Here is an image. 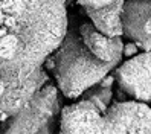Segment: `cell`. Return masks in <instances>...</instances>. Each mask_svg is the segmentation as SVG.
<instances>
[{
    "label": "cell",
    "mask_w": 151,
    "mask_h": 134,
    "mask_svg": "<svg viewBox=\"0 0 151 134\" xmlns=\"http://www.w3.org/2000/svg\"><path fill=\"white\" fill-rule=\"evenodd\" d=\"M101 134H151V107L144 101H116L102 114Z\"/></svg>",
    "instance_id": "cell-4"
},
{
    "label": "cell",
    "mask_w": 151,
    "mask_h": 134,
    "mask_svg": "<svg viewBox=\"0 0 151 134\" xmlns=\"http://www.w3.org/2000/svg\"><path fill=\"white\" fill-rule=\"evenodd\" d=\"M79 32L83 40L98 58L104 61H113L116 58H122L124 55V43L121 37H107L96 26L90 23H83L79 26Z\"/></svg>",
    "instance_id": "cell-8"
},
{
    "label": "cell",
    "mask_w": 151,
    "mask_h": 134,
    "mask_svg": "<svg viewBox=\"0 0 151 134\" xmlns=\"http://www.w3.org/2000/svg\"><path fill=\"white\" fill-rule=\"evenodd\" d=\"M125 0L104 8H86L88 19L93 24L107 37H121L124 35V24H122V11Z\"/></svg>",
    "instance_id": "cell-9"
},
{
    "label": "cell",
    "mask_w": 151,
    "mask_h": 134,
    "mask_svg": "<svg viewBox=\"0 0 151 134\" xmlns=\"http://www.w3.org/2000/svg\"><path fill=\"white\" fill-rule=\"evenodd\" d=\"M111 96H113L111 87H102L99 84H95L90 88H87L81 97L83 99H90L93 104L98 105V108H99L104 114L109 110V104L111 101Z\"/></svg>",
    "instance_id": "cell-10"
},
{
    "label": "cell",
    "mask_w": 151,
    "mask_h": 134,
    "mask_svg": "<svg viewBox=\"0 0 151 134\" xmlns=\"http://www.w3.org/2000/svg\"><path fill=\"white\" fill-rule=\"evenodd\" d=\"M137 50H139V46L134 41L124 44V57H134L137 55Z\"/></svg>",
    "instance_id": "cell-12"
},
{
    "label": "cell",
    "mask_w": 151,
    "mask_h": 134,
    "mask_svg": "<svg viewBox=\"0 0 151 134\" xmlns=\"http://www.w3.org/2000/svg\"><path fill=\"white\" fill-rule=\"evenodd\" d=\"M102 111L90 99L66 105L60 116V133L63 134H101Z\"/></svg>",
    "instance_id": "cell-6"
},
{
    "label": "cell",
    "mask_w": 151,
    "mask_h": 134,
    "mask_svg": "<svg viewBox=\"0 0 151 134\" xmlns=\"http://www.w3.org/2000/svg\"><path fill=\"white\" fill-rule=\"evenodd\" d=\"M60 99L55 85L46 84L23 108L2 122V131L11 134H50L55 131Z\"/></svg>",
    "instance_id": "cell-3"
},
{
    "label": "cell",
    "mask_w": 151,
    "mask_h": 134,
    "mask_svg": "<svg viewBox=\"0 0 151 134\" xmlns=\"http://www.w3.org/2000/svg\"><path fill=\"white\" fill-rule=\"evenodd\" d=\"M79 5H83L84 8H104L110 6L113 3H118L121 0H76Z\"/></svg>",
    "instance_id": "cell-11"
},
{
    "label": "cell",
    "mask_w": 151,
    "mask_h": 134,
    "mask_svg": "<svg viewBox=\"0 0 151 134\" xmlns=\"http://www.w3.org/2000/svg\"><path fill=\"white\" fill-rule=\"evenodd\" d=\"M54 76L63 95L76 99L118 67L122 58L104 61L87 47L79 29H69L63 43L54 52Z\"/></svg>",
    "instance_id": "cell-2"
},
{
    "label": "cell",
    "mask_w": 151,
    "mask_h": 134,
    "mask_svg": "<svg viewBox=\"0 0 151 134\" xmlns=\"http://www.w3.org/2000/svg\"><path fill=\"white\" fill-rule=\"evenodd\" d=\"M144 29H145V32L150 35V37H151V17H150V19L145 21V26H144Z\"/></svg>",
    "instance_id": "cell-13"
},
{
    "label": "cell",
    "mask_w": 151,
    "mask_h": 134,
    "mask_svg": "<svg viewBox=\"0 0 151 134\" xmlns=\"http://www.w3.org/2000/svg\"><path fill=\"white\" fill-rule=\"evenodd\" d=\"M119 88L137 101L151 102V50L137 53L113 70Z\"/></svg>",
    "instance_id": "cell-5"
},
{
    "label": "cell",
    "mask_w": 151,
    "mask_h": 134,
    "mask_svg": "<svg viewBox=\"0 0 151 134\" xmlns=\"http://www.w3.org/2000/svg\"><path fill=\"white\" fill-rule=\"evenodd\" d=\"M151 17V0H125L122 11L124 35L139 49L151 50V37L145 32V21Z\"/></svg>",
    "instance_id": "cell-7"
},
{
    "label": "cell",
    "mask_w": 151,
    "mask_h": 134,
    "mask_svg": "<svg viewBox=\"0 0 151 134\" xmlns=\"http://www.w3.org/2000/svg\"><path fill=\"white\" fill-rule=\"evenodd\" d=\"M66 34V0H0V111L11 118L46 85Z\"/></svg>",
    "instance_id": "cell-1"
}]
</instances>
